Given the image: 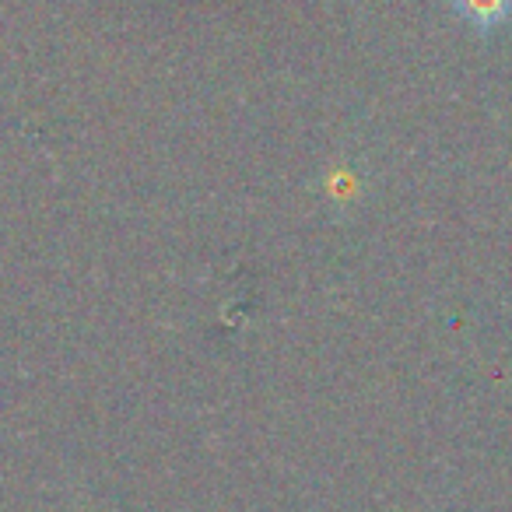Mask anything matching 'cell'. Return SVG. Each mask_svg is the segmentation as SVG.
<instances>
[{"label": "cell", "mask_w": 512, "mask_h": 512, "mask_svg": "<svg viewBox=\"0 0 512 512\" xmlns=\"http://www.w3.org/2000/svg\"><path fill=\"white\" fill-rule=\"evenodd\" d=\"M456 8L481 25H491L512 11V0H456Z\"/></svg>", "instance_id": "6da1fadb"}]
</instances>
